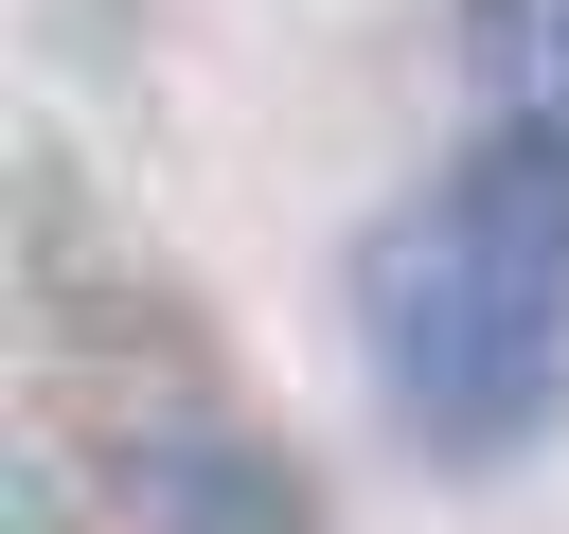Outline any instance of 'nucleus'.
<instances>
[{
  "mask_svg": "<svg viewBox=\"0 0 569 534\" xmlns=\"http://www.w3.org/2000/svg\"><path fill=\"white\" fill-rule=\"evenodd\" d=\"M356 356L409 463L498 481L569 427V142L498 125L445 142L373 231H356Z\"/></svg>",
  "mask_w": 569,
  "mask_h": 534,
  "instance_id": "f257e3e1",
  "label": "nucleus"
},
{
  "mask_svg": "<svg viewBox=\"0 0 569 534\" xmlns=\"http://www.w3.org/2000/svg\"><path fill=\"white\" fill-rule=\"evenodd\" d=\"M462 71L498 125H551L569 142V0H462Z\"/></svg>",
  "mask_w": 569,
  "mask_h": 534,
  "instance_id": "f03ea898",
  "label": "nucleus"
}]
</instances>
